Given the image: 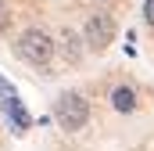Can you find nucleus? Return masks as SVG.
<instances>
[{
    "label": "nucleus",
    "instance_id": "nucleus-7",
    "mask_svg": "<svg viewBox=\"0 0 154 151\" xmlns=\"http://www.w3.org/2000/svg\"><path fill=\"white\" fill-rule=\"evenodd\" d=\"M143 22L154 29V0H143Z\"/></svg>",
    "mask_w": 154,
    "mask_h": 151
},
{
    "label": "nucleus",
    "instance_id": "nucleus-5",
    "mask_svg": "<svg viewBox=\"0 0 154 151\" xmlns=\"http://www.w3.org/2000/svg\"><path fill=\"white\" fill-rule=\"evenodd\" d=\"M61 54H65L68 61H79V58H82V47H79V36L72 33V29H65V33H61Z\"/></svg>",
    "mask_w": 154,
    "mask_h": 151
},
{
    "label": "nucleus",
    "instance_id": "nucleus-3",
    "mask_svg": "<svg viewBox=\"0 0 154 151\" xmlns=\"http://www.w3.org/2000/svg\"><path fill=\"white\" fill-rule=\"evenodd\" d=\"M82 40L90 50H108V43L115 40V18L108 11H93L82 25Z\"/></svg>",
    "mask_w": 154,
    "mask_h": 151
},
{
    "label": "nucleus",
    "instance_id": "nucleus-6",
    "mask_svg": "<svg viewBox=\"0 0 154 151\" xmlns=\"http://www.w3.org/2000/svg\"><path fill=\"white\" fill-rule=\"evenodd\" d=\"M11 25V11H7V0H0V33Z\"/></svg>",
    "mask_w": 154,
    "mask_h": 151
},
{
    "label": "nucleus",
    "instance_id": "nucleus-4",
    "mask_svg": "<svg viewBox=\"0 0 154 151\" xmlns=\"http://www.w3.org/2000/svg\"><path fill=\"white\" fill-rule=\"evenodd\" d=\"M111 108L122 112V115L136 112V90H133V86H115V90H111Z\"/></svg>",
    "mask_w": 154,
    "mask_h": 151
},
{
    "label": "nucleus",
    "instance_id": "nucleus-1",
    "mask_svg": "<svg viewBox=\"0 0 154 151\" xmlns=\"http://www.w3.org/2000/svg\"><path fill=\"white\" fill-rule=\"evenodd\" d=\"M54 119L65 133H79L86 122H90V101L79 94V90H65L57 101H54Z\"/></svg>",
    "mask_w": 154,
    "mask_h": 151
},
{
    "label": "nucleus",
    "instance_id": "nucleus-2",
    "mask_svg": "<svg viewBox=\"0 0 154 151\" xmlns=\"http://www.w3.org/2000/svg\"><path fill=\"white\" fill-rule=\"evenodd\" d=\"M54 50H57V43L47 36L43 29H25V33L18 36V43H14V54H18L25 65H36V69L50 65Z\"/></svg>",
    "mask_w": 154,
    "mask_h": 151
},
{
    "label": "nucleus",
    "instance_id": "nucleus-8",
    "mask_svg": "<svg viewBox=\"0 0 154 151\" xmlns=\"http://www.w3.org/2000/svg\"><path fill=\"white\" fill-rule=\"evenodd\" d=\"M0 97H4V101H11V97H14V86H11L4 76H0Z\"/></svg>",
    "mask_w": 154,
    "mask_h": 151
}]
</instances>
